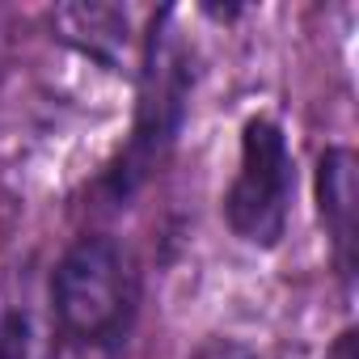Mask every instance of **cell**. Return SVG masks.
Returning <instances> with one entry per match:
<instances>
[{"mask_svg":"<svg viewBox=\"0 0 359 359\" xmlns=\"http://www.w3.org/2000/svg\"><path fill=\"white\" fill-rule=\"evenodd\" d=\"M51 304L72 338L89 346L118 342L135 317V271L127 254L106 237L76 241L55 266Z\"/></svg>","mask_w":359,"mask_h":359,"instance_id":"cell-1","label":"cell"},{"mask_svg":"<svg viewBox=\"0 0 359 359\" xmlns=\"http://www.w3.org/2000/svg\"><path fill=\"white\" fill-rule=\"evenodd\" d=\"M169 22H173V13L165 9L161 22L152 26L148 60H144L135 140L127 144L118 169L110 173V187L123 199L152 173V165L165 156V148L173 144L177 127H182V110H187V93H191V68H187V47L177 39V30H169Z\"/></svg>","mask_w":359,"mask_h":359,"instance_id":"cell-2","label":"cell"},{"mask_svg":"<svg viewBox=\"0 0 359 359\" xmlns=\"http://www.w3.org/2000/svg\"><path fill=\"white\" fill-rule=\"evenodd\" d=\"M292 152L271 118H250L241 135V169L224 199L229 229L250 245H275L292 212Z\"/></svg>","mask_w":359,"mask_h":359,"instance_id":"cell-3","label":"cell"},{"mask_svg":"<svg viewBox=\"0 0 359 359\" xmlns=\"http://www.w3.org/2000/svg\"><path fill=\"white\" fill-rule=\"evenodd\" d=\"M317 203L334 237L342 275L355 271V233H359V187H355V152L330 148L317 165Z\"/></svg>","mask_w":359,"mask_h":359,"instance_id":"cell-4","label":"cell"},{"mask_svg":"<svg viewBox=\"0 0 359 359\" xmlns=\"http://www.w3.org/2000/svg\"><path fill=\"white\" fill-rule=\"evenodd\" d=\"M0 359H47V334L30 309H0Z\"/></svg>","mask_w":359,"mask_h":359,"instance_id":"cell-5","label":"cell"},{"mask_svg":"<svg viewBox=\"0 0 359 359\" xmlns=\"http://www.w3.org/2000/svg\"><path fill=\"white\" fill-rule=\"evenodd\" d=\"M325 359H359V355H355V330H342L338 342L325 351Z\"/></svg>","mask_w":359,"mask_h":359,"instance_id":"cell-6","label":"cell"}]
</instances>
